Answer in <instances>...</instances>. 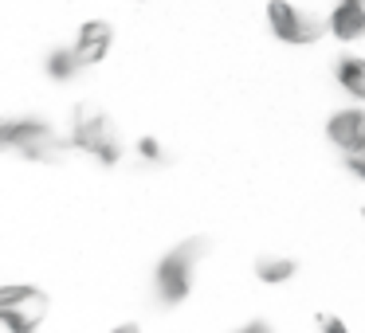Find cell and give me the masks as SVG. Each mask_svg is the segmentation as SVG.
I'll list each match as a JSON object with an SVG mask.
<instances>
[{"mask_svg":"<svg viewBox=\"0 0 365 333\" xmlns=\"http://www.w3.org/2000/svg\"><path fill=\"white\" fill-rule=\"evenodd\" d=\"M326 36H334L338 43L354 48L365 40V0H338L326 16Z\"/></svg>","mask_w":365,"mask_h":333,"instance_id":"obj_8","label":"cell"},{"mask_svg":"<svg viewBox=\"0 0 365 333\" xmlns=\"http://www.w3.org/2000/svg\"><path fill=\"white\" fill-rule=\"evenodd\" d=\"M134 4H145V0H134Z\"/></svg>","mask_w":365,"mask_h":333,"instance_id":"obj_18","label":"cell"},{"mask_svg":"<svg viewBox=\"0 0 365 333\" xmlns=\"http://www.w3.org/2000/svg\"><path fill=\"white\" fill-rule=\"evenodd\" d=\"M334 79H338V87L346 90L354 102H365V56H354V51L338 56V63H334Z\"/></svg>","mask_w":365,"mask_h":333,"instance_id":"obj_9","label":"cell"},{"mask_svg":"<svg viewBox=\"0 0 365 333\" xmlns=\"http://www.w3.org/2000/svg\"><path fill=\"white\" fill-rule=\"evenodd\" d=\"M67 145L79 153H87L91 161L114 169L126 157V142H122V130L103 106L95 102H79L71 110V130H67Z\"/></svg>","mask_w":365,"mask_h":333,"instance_id":"obj_2","label":"cell"},{"mask_svg":"<svg viewBox=\"0 0 365 333\" xmlns=\"http://www.w3.org/2000/svg\"><path fill=\"white\" fill-rule=\"evenodd\" d=\"M208 251H212V243L205 236H189L161 255L158 267H153V294H158L161 306H181V302H189L192 286H197V270L205 267Z\"/></svg>","mask_w":365,"mask_h":333,"instance_id":"obj_1","label":"cell"},{"mask_svg":"<svg viewBox=\"0 0 365 333\" xmlns=\"http://www.w3.org/2000/svg\"><path fill=\"white\" fill-rule=\"evenodd\" d=\"M267 24L271 36L287 48H310L326 40V16L294 0H267Z\"/></svg>","mask_w":365,"mask_h":333,"instance_id":"obj_5","label":"cell"},{"mask_svg":"<svg viewBox=\"0 0 365 333\" xmlns=\"http://www.w3.org/2000/svg\"><path fill=\"white\" fill-rule=\"evenodd\" d=\"M314 329L318 333H349V325L341 322L338 314H322V310H318V314H314Z\"/></svg>","mask_w":365,"mask_h":333,"instance_id":"obj_13","label":"cell"},{"mask_svg":"<svg viewBox=\"0 0 365 333\" xmlns=\"http://www.w3.org/2000/svg\"><path fill=\"white\" fill-rule=\"evenodd\" d=\"M294 275H299L294 255H263V259H255V278L263 286H287Z\"/></svg>","mask_w":365,"mask_h":333,"instance_id":"obj_10","label":"cell"},{"mask_svg":"<svg viewBox=\"0 0 365 333\" xmlns=\"http://www.w3.org/2000/svg\"><path fill=\"white\" fill-rule=\"evenodd\" d=\"M232 333H275V325L267 322V317H252V322H244V325H236Z\"/></svg>","mask_w":365,"mask_h":333,"instance_id":"obj_15","label":"cell"},{"mask_svg":"<svg viewBox=\"0 0 365 333\" xmlns=\"http://www.w3.org/2000/svg\"><path fill=\"white\" fill-rule=\"evenodd\" d=\"M361 216H365V212H361Z\"/></svg>","mask_w":365,"mask_h":333,"instance_id":"obj_19","label":"cell"},{"mask_svg":"<svg viewBox=\"0 0 365 333\" xmlns=\"http://www.w3.org/2000/svg\"><path fill=\"white\" fill-rule=\"evenodd\" d=\"M110 333H142V325H138V322H118Z\"/></svg>","mask_w":365,"mask_h":333,"instance_id":"obj_16","label":"cell"},{"mask_svg":"<svg viewBox=\"0 0 365 333\" xmlns=\"http://www.w3.org/2000/svg\"><path fill=\"white\" fill-rule=\"evenodd\" d=\"M43 67H48V75H51L56 83H71L75 75L83 71V67L75 63V56H71V43H67V48H56V51H48V63H43Z\"/></svg>","mask_w":365,"mask_h":333,"instance_id":"obj_11","label":"cell"},{"mask_svg":"<svg viewBox=\"0 0 365 333\" xmlns=\"http://www.w3.org/2000/svg\"><path fill=\"white\" fill-rule=\"evenodd\" d=\"M134 153H138V157H142V161H150V165H165V161H169L165 145H161L158 137H150V134H145V137H138Z\"/></svg>","mask_w":365,"mask_h":333,"instance_id":"obj_12","label":"cell"},{"mask_svg":"<svg viewBox=\"0 0 365 333\" xmlns=\"http://www.w3.org/2000/svg\"><path fill=\"white\" fill-rule=\"evenodd\" d=\"M0 153H9V118H0Z\"/></svg>","mask_w":365,"mask_h":333,"instance_id":"obj_17","label":"cell"},{"mask_svg":"<svg viewBox=\"0 0 365 333\" xmlns=\"http://www.w3.org/2000/svg\"><path fill=\"white\" fill-rule=\"evenodd\" d=\"M110 48H114V24L110 20H83L75 40H71V56L79 67L103 63V59L110 56Z\"/></svg>","mask_w":365,"mask_h":333,"instance_id":"obj_6","label":"cell"},{"mask_svg":"<svg viewBox=\"0 0 365 333\" xmlns=\"http://www.w3.org/2000/svg\"><path fill=\"white\" fill-rule=\"evenodd\" d=\"M341 165H346L349 176H357V181L365 184V149L361 153H346V157H341Z\"/></svg>","mask_w":365,"mask_h":333,"instance_id":"obj_14","label":"cell"},{"mask_svg":"<svg viewBox=\"0 0 365 333\" xmlns=\"http://www.w3.org/2000/svg\"><path fill=\"white\" fill-rule=\"evenodd\" d=\"M67 134H59L48 118H36V114H16L9 118V153H20L24 161L36 165H56L67 157Z\"/></svg>","mask_w":365,"mask_h":333,"instance_id":"obj_3","label":"cell"},{"mask_svg":"<svg viewBox=\"0 0 365 333\" xmlns=\"http://www.w3.org/2000/svg\"><path fill=\"white\" fill-rule=\"evenodd\" d=\"M48 310V290L32 282H0V329L4 333H40Z\"/></svg>","mask_w":365,"mask_h":333,"instance_id":"obj_4","label":"cell"},{"mask_svg":"<svg viewBox=\"0 0 365 333\" xmlns=\"http://www.w3.org/2000/svg\"><path fill=\"white\" fill-rule=\"evenodd\" d=\"M326 137L330 145L346 157V153H361L365 149V106H346V110H334L326 122Z\"/></svg>","mask_w":365,"mask_h":333,"instance_id":"obj_7","label":"cell"}]
</instances>
